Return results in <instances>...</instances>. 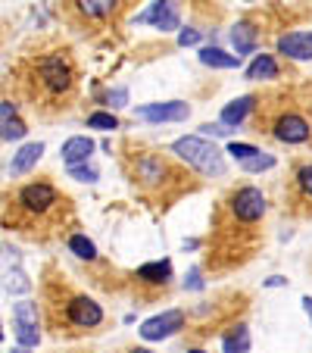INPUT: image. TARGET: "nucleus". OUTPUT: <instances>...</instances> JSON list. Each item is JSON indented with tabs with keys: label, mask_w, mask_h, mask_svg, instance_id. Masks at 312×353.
I'll use <instances>...</instances> for the list:
<instances>
[{
	"label": "nucleus",
	"mask_w": 312,
	"mask_h": 353,
	"mask_svg": "<svg viewBox=\"0 0 312 353\" xmlns=\"http://www.w3.org/2000/svg\"><path fill=\"white\" fill-rule=\"evenodd\" d=\"M228 154H231L238 163H247V160H253V157H259L262 150H256L253 144H238V141H231V144H228Z\"/></svg>",
	"instance_id": "nucleus-24"
},
{
	"label": "nucleus",
	"mask_w": 312,
	"mask_h": 353,
	"mask_svg": "<svg viewBox=\"0 0 312 353\" xmlns=\"http://www.w3.org/2000/svg\"><path fill=\"white\" fill-rule=\"evenodd\" d=\"M25 132H28V125L22 122V116L16 113V107L3 100V103H0V138L19 141V138H25Z\"/></svg>",
	"instance_id": "nucleus-13"
},
{
	"label": "nucleus",
	"mask_w": 312,
	"mask_h": 353,
	"mask_svg": "<svg viewBox=\"0 0 312 353\" xmlns=\"http://www.w3.org/2000/svg\"><path fill=\"white\" fill-rule=\"evenodd\" d=\"M247 79L250 81H269V79H278V63L272 60L269 54H259L256 60L247 66Z\"/></svg>",
	"instance_id": "nucleus-17"
},
{
	"label": "nucleus",
	"mask_w": 312,
	"mask_h": 353,
	"mask_svg": "<svg viewBox=\"0 0 312 353\" xmlns=\"http://www.w3.org/2000/svg\"><path fill=\"white\" fill-rule=\"evenodd\" d=\"M231 41H234V50H238V60L240 54H253V47H256V28L250 22H238L231 28Z\"/></svg>",
	"instance_id": "nucleus-18"
},
{
	"label": "nucleus",
	"mask_w": 312,
	"mask_h": 353,
	"mask_svg": "<svg viewBox=\"0 0 312 353\" xmlns=\"http://www.w3.org/2000/svg\"><path fill=\"white\" fill-rule=\"evenodd\" d=\"M69 175H72L75 181H97V169L85 166V163H81V166H69Z\"/></svg>",
	"instance_id": "nucleus-27"
},
{
	"label": "nucleus",
	"mask_w": 312,
	"mask_h": 353,
	"mask_svg": "<svg viewBox=\"0 0 312 353\" xmlns=\"http://www.w3.org/2000/svg\"><path fill=\"white\" fill-rule=\"evenodd\" d=\"M34 75H38L34 81L41 85V91L50 94V97H66V94L75 88V66L66 54L41 57Z\"/></svg>",
	"instance_id": "nucleus-2"
},
{
	"label": "nucleus",
	"mask_w": 312,
	"mask_h": 353,
	"mask_svg": "<svg viewBox=\"0 0 312 353\" xmlns=\"http://www.w3.org/2000/svg\"><path fill=\"white\" fill-rule=\"evenodd\" d=\"M138 22H153L160 32H175L181 16H178V7H175V3H150V7L138 16Z\"/></svg>",
	"instance_id": "nucleus-11"
},
{
	"label": "nucleus",
	"mask_w": 312,
	"mask_h": 353,
	"mask_svg": "<svg viewBox=\"0 0 312 353\" xmlns=\"http://www.w3.org/2000/svg\"><path fill=\"white\" fill-rule=\"evenodd\" d=\"M41 157H44V144H41V141L22 144V150L13 157V163H10V172H13V175H25V172H32V169L38 166Z\"/></svg>",
	"instance_id": "nucleus-15"
},
{
	"label": "nucleus",
	"mask_w": 312,
	"mask_h": 353,
	"mask_svg": "<svg viewBox=\"0 0 312 353\" xmlns=\"http://www.w3.org/2000/svg\"><path fill=\"white\" fill-rule=\"evenodd\" d=\"M303 310L309 313V319H312V297H303Z\"/></svg>",
	"instance_id": "nucleus-32"
},
{
	"label": "nucleus",
	"mask_w": 312,
	"mask_h": 353,
	"mask_svg": "<svg viewBox=\"0 0 312 353\" xmlns=\"http://www.w3.org/2000/svg\"><path fill=\"white\" fill-rule=\"evenodd\" d=\"M187 103H181V100H169V103H147V107L138 110L141 119L147 122H181L187 119Z\"/></svg>",
	"instance_id": "nucleus-10"
},
{
	"label": "nucleus",
	"mask_w": 312,
	"mask_h": 353,
	"mask_svg": "<svg viewBox=\"0 0 312 353\" xmlns=\"http://www.w3.org/2000/svg\"><path fill=\"white\" fill-rule=\"evenodd\" d=\"M181 328H185V313H181V310H166V313L153 316V319H147L144 325H141V338L163 341V338H169V334L181 332Z\"/></svg>",
	"instance_id": "nucleus-6"
},
{
	"label": "nucleus",
	"mask_w": 312,
	"mask_h": 353,
	"mask_svg": "<svg viewBox=\"0 0 312 353\" xmlns=\"http://www.w3.org/2000/svg\"><path fill=\"white\" fill-rule=\"evenodd\" d=\"M187 285H191V288H200V285H203V281H200V272H191V281H187Z\"/></svg>",
	"instance_id": "nucleus-31"
},
{
	"label": "nucleus",
	"mask_w": 312,
	"mask_h": 353,
	"mask_svg": "<svg viewBox=\"0 0 312 353\" xmlns=\"http://www.w3.org/2000/svg\"><path fill=\"white\" fill-rule=\"evenodd\" d=\"M231 213L240 222H259L266 216V194L259 188H240L231 194Z\"/></svg>",
	"instance_id": "nucleus-4"
},
{
	"label": "nucleus",
	"mask_w": 312,
	"mask_h": 353,
	"mask_svg": "<svg viewBox=\"0 0 312 353\" xmlns=\"http://www.w3.org/2000/svg\"><path fill=\"white\" fill-rule=\"evenodd\" d=\"M66 319H69V325H75V328H94L103 322V310H100V303H94L91 297H72L66 303Z\"/></svg>",
	"instance_id": "nucleus-7"
},
{
	"label": "nucleus",
	"mask_w": 312,
	"mask_h": 353,
	"mask_svg": "<svg viewBox=\"0 0 312 353\" xmlns=\"http://www.w3.org/2000/svg\"><path fill=\"white\" fill-rule=\"evenodd\" d=\"M253 110V97H240L231 100L225 110H222V125H240L247 119V113Z\"/></svg>",
	"instance_id": "nucleus-20"
},
{
	"label": "nucleus",
	"mask_w": 312,
	"mask_h": 353,
	"mask_svg": "<svg viewBox=\"0 0 312 353\" xmlns=\"http://www.w3.org/2000/svg\"><path fill=\"white\" fill-rule=\"evenodd\" d=\"M172 154H178L187 166H194L203 175H225V160H222V150L216 144H209L206 138H197V134H187V138H178L172 144Z\"/></svg>",
	"instance_id": "nucleus-1"
},
{
	"label": "nucleus",
	"mask_w": 312,
	"mask_h": 353,
	"mask_svg": "<svg viewBox=\"0 0 312 353\" xmlns=\"http://www.w3.org/2000/svg\"><path fill=\"white\" fill-rule=\"evenodd\" d=\"M272 132H275V138L284 141V144H303V141H309L312 128H309V122H306L303 116L284 113V116H278V119H275Z\"/></svg>",
	"instance_id": "nucleus-9"
},
{
	"label": "nucleus",
	"mask_w": 312,
	"mask_h": 353,
	"mask_svg": "<svg viewBox=\"0 0 312 353\" xmlns=\"http://www.w3.org/2000/svg\"><path fill=\"white\" fill-rule=\"evenodd\" d=\"M200 63H203V66H213V69H234L240 60L234 54H225L222 47H203V50H200Z\"/></svg>",
	"instance_id": "nucleus-19"
},
{
	"label": "nucleus",
	"mask_w": 312,
	"mask_h": 353,
	"mask_svg": "<svg viewBox=\"0 0 312 353\" xmlns=\"http://www.w3.org/2000/svg\"><path fill=\"white\" fill-rule=\"evenodd\" d=\"M278 54L291 60H312V32H291L278 38Z\"/></svg>",
	"instance_id": "nucleus-12"
},
{
	"label": "nucleus",
	"mask_w": 312,
	"mask_h": 353,
	"mask_svg": "<svg viewBox=\"0 0 312 353\" xmlns=\"http://www.w3.org/2000/svg\"><path fill=\"white\" fill-rule=\"evenodd\" d=\"M69 250H72L79 260H94V256H97V247H94V241H87L85 234H72V238H69Z\"/></svg>",
	"instance_id": "nucleus-22"
},
{
	"label": "nucleus",
	"mask_w": 312,
	"mask_h": 353,
	"mask_svg": "<svg viewBox=\"0 0 312 353\" xmlns=\"http://www.w3.org/2000/svg\"><path fill=\"white\" fill-rule=\"evenodd\" d=\"M91 154H94V141L85 138V134H75V138H69L63 144V163L66 166H81V163H87Z\"/></svg>",
	"instance_id": "nucleus-14"
},
{
	"label": "nucleus",
	"mask_w": 312,
	"mask_h": 353,
	"mask_svg": "<svg viewBox=\"0 0 312 353\" xmlns=\"http://www.w3.org/2000/svg\"><path fill=\"white\" fill-rule=\"evenodd\" d=\"M187 353H203V350H187Z\"/></svg>",
	"instance_id": "nucleus-34"
},
{
	"label": "nucleus",
	"mask_w": 312,
	"mask_h": 353,
	"mask_svg": "<svg viewBox=\"0 0 312 353\" xmlns=\"http://www.w3.org/2000/svg\"><path fill=\"white\" fill-rule=\"evenodd\" d=\"M13 322H16V338L22 347H34L41 341V328H38V307L32 300H19L13 307Z\"/></svg>",
	"instance_id": "nucleus-5"
},
{
	"label": "nucleus",
	"mask_w": 312,
	"mask_h": 353,
	"mask_svg": "<svg viewBox=\"0 0 312 353\" xmlns=\"http://www.w3.org/2000/svg\"><path fill=\"white\" fill-rule=\"evenodd\" d=\"M138 279L147 281V285H166V281L172 279V263H169V260L147 263V266L138 269Z\"/></svg>",
	"instance_id": "nucleus-16"
},
{
	"label": "nucleus",
	"mask_w": 312,
	"mask_h": 353,
	"mask_svg": "<svg viewBox=\"0 0 312 353\" xmlns=\"http://www.w3.org/2000/svg\"><path fill=\"white\" fill-rule=\"evenodd\" d=\"M222 350L225 353H250V332H247V325H234L231 332L225 334V341H222Z\"/></svg>",
	"instance_id": "nucleus-21"
},
{
	"label": "nucleus",
	"mask_w": 312,
	"mask_h": 353,
	"mask_svg": "<svg viewBox=\"0 0 312 353\" xmlns=\"http://www.w3.org/2000/svg\"><path fill=\"white\" fill-rule=\"evenodd\" d=\"M16 207L25 216H47L50 210L60 207V194H56L54 185H47V181H34V185H25L16 194Z\"/></svg>",
	"instance_id": "nucleus-3"
},
{
	"label": "nucleus",
	"mask_w": 312,
	"mask_h": 353,
	"mask_svg": "<svg viewBox=\"0 0 312 353\" xmlns=\"http://www.w3.org/2000/svg\"><path fill=\"white\" fill-rule=\"evenodd\" d=\"M197 41H200V32H194V28H185V32L178 34V44H181V47L197 44Z\"/></svg>",
	"instance_id": "nucleus-29"
},
{
	"label": "nucleus",
	"mask_w": 312,
	"mask_h": 353,
	"mask_svg": "<svg viewBox=\"0 0 312 353\" xmlns=\"http://www.w3.org/2000/svg\"><path fill=\"white\" fill-rule=\"evenodd\" d=\"M87 128H100V132H113L119 128V119L113 113H91L87 116Z\"/></svg>",
	"instance_id": "nucleus-23"
},
{
	"label": "nucleus",
	"mask_w": 312,
	"mask_h": 353,
	"mask_svg": "<svg viewBox=\"0 0 312 353\" xmlns=\"http://www.w3.org/2000/svg\"><path fill=\"white\" fill-rule=\"evenodd\" d=\"M125 100H128V91H125V88H119V91L110 94V103H113V107H125Z\"/></svg>",
	"instance_id": "nucleus-30"
},
{
	"label": "nucleus",
	"mask_w": 312,
	"mask_h": 353,
	"mask_svg": "<svg viewBox=\"0 0 312 353\" xmlns=\"http://www.w3.org/2000/svg\"><path fill=\"white\" fill-rule=\"evenodd\" d=\"M113 3H110V0H85V3H81V13L85 16H110L113 13Z\"/></svg>",
	"instance_id": "nucleus-25"
},
{
	"label": "nucleus",
	"mask_w": 312,
	"mask_h": 353,
	"mask_svg": "<svg viewBox=\"0 0 312 353\" xmlns=\"http://www.w3.org/2000/svg\"><path fill=\"white\" fill-rule=\"evenodd\" d=\"M297 185H300V191L306 194V197H312V166H303L297 172Z\"/></svg>",
	"instance_id": "nucleus-28"
},
{
	"label": "nucleus",
	"mask_w": 312,
	"mask_h": 353,
	"mask_svg": "<svg viewBox=\"0 0 312 353\" xmlns=\"http://www.w3.org/2000/svg\"><path fill=\"white\" fill-rule=\"evenodd\" d=\"M272 166H275V157H269V154H259L253 160L240 163V169H247V172H262V169H272Z\"/></svg>",
	"instance_id": "nucleus-26"
},
{
	"label": "nucleus",
	"mask_w": 312,
	"mask_h": 353,
	"mask_svg": "<svg viewBox=\"0 0 312 353\" xmlns=\"http://www.w3.org/2000/svg\"><path fill=\"white\" fill-rule=\"evenodd\" d=\"M0 341H3V332H0Z\"/></svg>",
	"instance_id": "nucleus-35"
},
{
	"label": "nucleus",
	"mask_w": 312,
	"mask_h": 353,
	"mask_svg": "<svg viewBox=\"0 0 312 353\" xmlns=\"http://www.w3.org/2000/svg\"><path fill=\"white\" fill-rule=\"evenodd\" d=\"M166 175H169V166L163 157H156V154L134 157V181H141L147 188H156L166 181Z\"/></svg>",
	"instance_id": "nucleus-8"
},
{
	"label": "nucleus",
	"mask_w": 312,
	"mask_h": 353,
	"mask_svg": "<svg viewBox=\"0 0 312 353\" xmlns=\"http://www.w3.org/2000/svg\"><path fill=\"white\" fill-rule=\"evenodd\" d=\"M132 353H150V350H147V347H134Z\"/></svg>",
	"instance_id": "nucleus-33"
}]
</instances>
